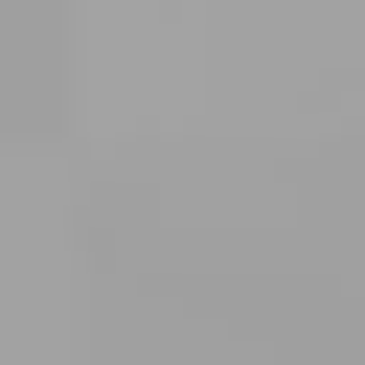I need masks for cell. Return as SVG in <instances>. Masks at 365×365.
Instances as JSON below:
<instances>
[]
</instances>
